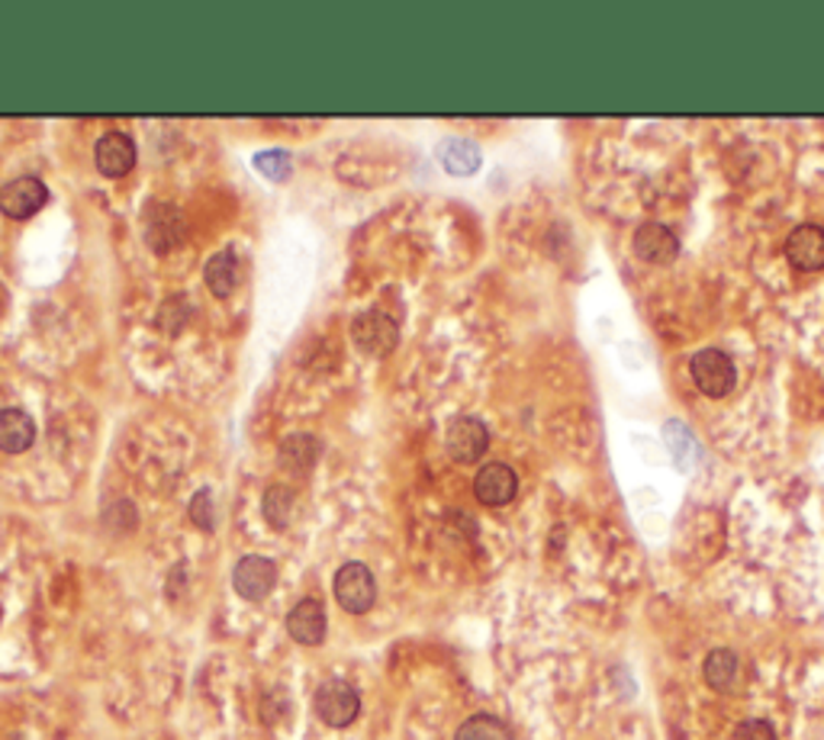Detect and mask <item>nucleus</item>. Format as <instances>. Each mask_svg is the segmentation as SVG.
Listing matches in <instances>:
<instances>
[{"label":"nucleus","mask_w":824,"mask_h":740,"mask_svg":"<svg viewBox=\"0 0 824 740\" xmlns=\"http://www.w3.org/2000/svg\"><path fill=\"white\" fill-rule=\"evenodd\" d=\"M689 374H692L696 387L706 396H712V399L727 396L734 390V384H737V371H734L731 357H727L725 351H719V348L696 351L692 361H689Z\"/></svg>","instance_id":"obj_1"},{"label":"nucleus","mask_w":824,"mask_h":740,"mask_svg":"<svg viewBox=\"0 0 824 740\" xmlns=\"http://www.w3.org/2000/svg\"><path fill=\"white\" fill-rule=\"evenodd\" d=\"M332 590H336V599H339V605L348 615H364V612H371L374 602H377L374 573H371L364 563H358V560H351V563L341 567L339 573H336Z\"/></svg>","instance_id":"obj_2"},{"label":"nucleus","mask_w":824,"mask_h":740,"mask_svg":"<svg viewBox=\"0 0 824 740\" xmlns=\"http://www.w3.org/2000/svg\"><path fill=\"white\" fill-rule=\"evenodd\" d=\"M316 715L329 728H348L361 715V695L345 680H329L316 690Z\"/></svg>","instance_id":"obj_3"},{"label":"nucleus","mask_w":824,"mask_h":740,"mask_svg":"<svg viewBox=\"0 0 824 740\" xmlns=\"http://www.w3.org/2000/svg\"><path fill=\"white\" fill-rule=\"evenodd\" d=\"M46 203H49V187L33 174L13 178V181H7L0 187V213L10 216V219H30Z\"/></svg>","instance_id":"obj_4"},{"label":"nucleus","mask_w":824,"mask_h":740,"mask_svg":"<svg viewBox=\"0 0 824 740\" xmlns=\"http://www.w3.org/2000/svg\"><path fill=\"white\" fill-rule=\"evenodd\" d=\"M351 335H354V345L361 348L364 354L381 357V354H390L399 342V326L381 309H364L351 322Z\"/></svg>","instance_id":"obj_5"},{"label":"nucleus","mask_w":824,"mask_h":740,"mask_svg":"<svg viewBox=\"0 0 824 740\" xmlns=\"http://www.w3.org/2000/svg\"><path fill=\"white\" fill-rule=\"evenodd\" d=\"M444 447L458 464H474L489 447V432L477 415H458L444 432Z\"/></svg>","instance_id":"obj_6"},{"label":"nucleus","mask_w":824,"mask_h":740,"mask_svg":"<svg viewBox=\"0 0 824 740\" xmlns=\"http://www.w3.org/2000/svg\"><path fill=\"white\" fill-rule=\"evenodd\" d=\"M274 583H278V563L261 554H248L233 570V590L248 602H261L274 590Z\"/></svg>","instance_id":"obj_7"},{"label":"nucleus","mask_w":824,"mask_h":740,"mask_svg":"<svg viewBox=\"0 0 824 740\" xmlns=\"http://www.w3.org/2000/svg\"><path fill=\"white\" fill-rule=\"evenodd\" d=\"M329 631V618H326V605L319 599H303L287 612V635L303 647H316L326 641Z\"/></svg>","instance_id":"obj_8"},{"label":"nucleus","mask_w":824,"mask_h":740,"mask_svg":"<svg viewBox=\"0 0 824 740\" xmlns=\"http://www.w3.org/2000/svg\"><path fill=\"white\" fill-rule=\"evenodd\" d=\"M631 248L647 264H670L679 254V239L674 236V229L664 226V223H644V226L634 229Z\"/></svg>","instance_id":"obj_9"},{"label":"nucleus","mask_w":824,"mask_h":740,"mask_svg":"<svg viewBox=\"0 0 824 740\" xmlns=\"http://www.w3.org/2000/svg\"><path fill=\"white\" fill-rule=\"evenodd\" d=\"M94 164L103 178H126L136 168V143L126 133H106L94 146Z\"/></svg>","instance_id":"obj_10"},{"label":"nucleus","mask_w":824,"mask_h":740,"mask_svg":"<svg viewBox=\"0 0 824 740\" xmlns=\"http://www.w3.org/2000/svg\"><path fill=\"white\" fill-rule=\"evenodd\" d=\"M519 493V477H516V470L509 467V464H499V460H493V464H486L477 470V477H474V496L484 502V505H506V502H512Z\"/></svg>","instance_id":"obj_11"},{"label":"nucleus","mask_w":824,"mask_h":740,"mask_svg":"<svg viewBox=\"0 0 824 740\" xmlns=\"http://www.w3.org/2000/svg\"><path fill=\"white\" fill-rule=\"evenodd\" d=\"M786 258L799 271H822L824 267V229L815 223L795 226L786 236Z\"/></svg>","instance_id":"obj_12"},{"label":"nucleus","mask_w":824,"mask_h":740,"mask_svg":"<svg viewBox=\"0 0 824 740\" xmlns=\"http://www.w3.org/2000/svg\"><path fill=\"white\" fill-rule=\"evenodd\" d=\"M36 442V422L23 409H0V451L23 454Z\"/></svg>","instance_id":"obj_13"},{"label":"nucleus","mask_w":824,"mask_h":740,"mask_svg":"<svg viewBox=\"0 0 824 740\" xmlns=\"http://www.w3.org/2000/svg\"><path fill=\"white\" fill-rule=\"evenodd\" d=\"M438 164L448 171V174H458V178H467L481 168V148L474 146L471 139H444L438 146Z\"/></svg>","instance_id":"obj_14"},{"label":"nucleus","mask_w":824,"mask_h":740,"mask_svg":"<svg viewBox=\"0 0 824 740\" xmlns=\"http://www.w3.org/2000/svg\"><path fill=\"white\" fill-rule=\"evenodd\" d=\"M203 281H206V287L216 296L233 294L236 284H239V261H236V254H233V251H216V254H210V261H206V267H203Z\"/></svg>","instance_id":"obj_15"},{"label":"nucleus","mask_w":824,"mask_h":740,"mask_svg":"<svg viewBox=\"0 0 824 740\" xmlns=\"http://www.w3.org/2000/svg\"><path fill=\"white\" fill-rule=\"evenodd\" d=\"M702 676H706V683L715 692L731 690L734 680H737V657H734V650H725V647L712 650V653L706 657Z\"/></svg>","instance_id":"obj_16"},{"label":"nucleus","mask_w":824,"mask_h":740,"mask_svg":"<svg viewBox=\"0 0 824 740\" xmlns=\"http://www.w3.org/2000/svg\"><path fill=\"white\" fill-rule=\"evenodd\" d=\"M664 439H667V447L674 454L682 470H692L696 460H699V444H696V435L682 425V422H667L664 425Z\"/></svg>","instance_id":"obj_17"},{"label":"nucleus","mask_w":824,"mask_h":740,"mask_svg":"<svg viewBox=\"0 0 824 740\" xmlns=\"http://www.w3.org/2000/svg\"><path fill=\"white\" fill-rule=\"evenodd\" d=\"M319 457V442L313 435H291L281 447V464L291 470H309Z\"/></svg>","instance_id":"obj_18"},{"label":"nucleus","mask_w":824,"mask_h":740,"mask_svg":"<svg viewBox=\"0 0 824 740\" xmlns=\"http://www.w3.org/2000/svg\"><path fill=\"white\" fill-rule=\"evenodd\" d=\"M454 740H512V738H509V731H506V725H503L499 718H493V715H474V718H467V721L458 728Z\"/></svg>","instance_id":"obj_19"},{"label":"nucleus","mask_w":824,"mask_h":740,"mask_svg":"<svg viewBox=\"0 0 824 740\" xmlns=\"http://www.w3.org/2000/svg\"><path fill=\"white\" fill-rule=\"evenodd\" d=\"M291 509H293L291 490H284V487H271V490L264 493V519H268L274 528H287Z\"/></svg>","instance_id":"obj_20"},{"label":"nucleus","mask_w":824,"mask_h":740,"mask_svg":"<svg viewBox=\"0 0 824 740\" xmlns=\"http://www.w3.org/2000/svg\"><path fill=\"white\" fill-rule=\"evenodd\" d=\"M255 164H258V171H261L264 178H271V181H284V178L291 174V155L281 151V148L261 151V155L255 158Z\"/></svg>","instance_id":"obj_21"},{"label":"nucleus","mask_w":824,"mask_h":740,"mask_svg":"<svg viewBox=\"0 0 824 740\" xmlns=\"http://www.w3.org/2000/svg\"><path fill=\"white\" fill-rule=\"evenodd\" d=\"M213 519H216V512H213V496H210V490H200V493L191 499V522H194L200 532H213Z\"/></svg>","instance_id":"obj_22"},{"label":"nucleus","mask_w":824,"mask_h":740,"mask_svg":"<svg viewBox=\"0 0 824 740\" xmlns=\"http://www.w3.org/2000/svg\"><path fill=\"white\" fill-rule=\"evenodd\" d=\"M734 740H776L774 725H767V721H744V725H737V731H734Z\"/></svg>","instance_id":"obj_23"}]
</instances>
